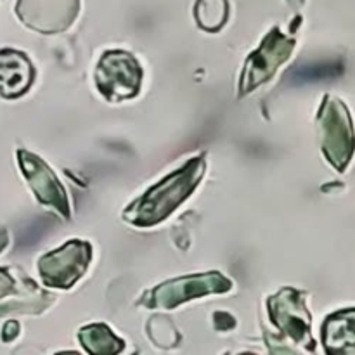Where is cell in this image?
Returning <instances> with one entry per match:
<instances>
[{"label": "cell", "mask_w": 355, "mask_h": 355, "mask_svg": "<svg viewBox=\"0 0 355 355\" xmlns=\"http://www.w3.org/2000/svg\"><path fill=\"white\" fill-rule=\"evenodd\" d=\"M203 159H194V162L187 163L184 168L166 177L162 184L153 187L148 194L135 201L125 211V218L128 222H134L135 225H142V227L163 220L193 193L203 175Z\"/></svg>", "instance_id": "6da1fadb"}, {"label": "cell", "mask_w": 355, "mask_h": 355, "mask_svg": "<svg viewBox=\"0 0 355 355\" xmlns=\"http://www.w3.org/2000/svg\"><path fill=\"white\" fill-rule=\"evenodd\" d=\"M97 87L111 101L127 99L137 94L141 69L130 54L111 51L103 55L97 68Z\"/></svg>", "instance_id": "7a4b0ae2"}, {"label": "cell", "mask_w": 355, "mask_h": 355, "mask_svg": "<svg viewBox=\"0 0 355 355\" xmlns=\"http://www.w3.org/2000/svg\"><path fill=\"white\" fill-rule=\"evenodd\" d=\"M90 260L87 243L71 241L58 252L40 260V276L45 284L54 288H69L83 274Z\"/></svg>", "instance_id": "3957f363"}, {"label": "cell", "mask_w": 355, "mask_h": 355, "mask_svg": "<svg viewBox=\"0 0 355 355\" xmlns=\"http://www.w3.org/2000/svg\"><path fill=\"white\" fill-rule=\"evenodd\" d=\"M322 144L324 153L336 168H343L352 155V130L350 118L343 104L338 101L326 99L321 113Z\"/></svg>", "instance_id": "277c9868"}, {"label": "cell", "mask_w": 355, "mask_h": 355, "mask_svg": "<svg viewBox=\"0 0 355 355\" xmlns=\"http://www.w3.org/2000/svg\"><path fill=\"white\" fill-rule=\"evenodd\" d=\"M291 49H293V42L286 40V37H283L279 31L274 30L272 33H269L262 47L246 62V68L243 71L241 92H248L259 83L266 82L276 71L277 66L286 61Z\"/></svg>", "instance_id": "5b68a950"}, {"label": "cell", "mask_w": 355, "mask_h": 355, "mask_svg": "<svg viewBox=\"0 0 355 355\" xmlns=\"http://www.w3.org/2000/svg\"><path fill=\"white\" fill-rule=\"evenodd\" d=\"M231 288L225 277L220 274H207V276L182 277V279L170 281L162 284L151 295V305L158 307H173V305L186 302L187 298L201 297L211 291H227Z\"/></svg>", "instance_id": "8992f818"}, {"label": "cell", "mask_w": 355, "mask_h": 355, "mask_svg": "<svg viewBox=\"0 0 355 355\" xmlns=\"http://www.w3.org/2000/svg\"><path fill=\"white\" fill-rule=\"evenodd\" d=\"M270 314L279 329L297 342H305L312 345L309 335V314L300 300V295L293 290H284L274 298H270Z\"/></svg>", "instance_id": "52a82bcc"}, {"label": "cell", "mask_w": 355, "mask_h": 355, "mask_svg": "<svg viewBox=\"0 0 355 355\" xmlns=\"http://www.w3.org/2000/svg\"><path fill=\"white\" fill-rule=\"evenodd\" d=\"M19 162L21 170L24 175L30 180L31 187H33L35 194L38 200L45 205H52L58 208L61 214H68V207H66V196L62 193L61 184L55 180L54 173L45 166L44 162H40L35 156L28 155L26 151H19Z\"/></svg>", "instance_id": "ba28073f"}, {"label": "cell", "mask_w": 355, "mask_h": 355, "mask_svg": "<svg viewBox=\"0 0 355 355\" xmlns=\"http://www.w3.org/2000/svg\"><path fill=\"white\" fill-rule=\"evenodd\" d=\"M31 66L16 51H0V96L17 97L30 87Z\"/></svg>", "instance_id": "9c48e42d"}, {"label": "cell", "mask_w": 355, "mask_h": 355, "mask_svg": "<svg viewBox=\"0 0 355 355\" xmlns=\"http://www.w3.org/2000/svg\"><path fill=\"white\" fill-rule=\"evenodd\" d=\"M354 311L331 315L324 324V343L329 354H354Z\"/></svg>", "instance_id": "30bf717a"}, {"label": "cell", "mask_w": 355, "mask_h": 355, "mask_svg": "<svg viewBox=\"0 0 355 355\" xmlns=\"http://www.w3.org/2000/svg\"><path fill=\"white\" fill-rule=\"evenodd\" d=\"M80 340L90 354H114L121 350V340H118L107 326H87L80 331Z\"/></svg>", "instance_id": "8fae6325"}, {"label": "cell", "mask_w": 355, "mask_h": 355, "mask_svg": "<svg viewBox=\"0 0 355 355\" xmlns=\"http://www.w3.org/2000/svg\"><path fill=\"white\" fill-rule=\"evenodd\" d=\"M196 17L198 23L207 30H218L227 17V2L225 0H198Z\"/></svg>", "instance_id": "7c38bea8"}, {"label": "cell", "mask_w": 355, "mask_h": 355, "mask_svg": "<svg viewBox=\"0 0 355 355\" xmlns=\"http://www.w3.org/2000/svg\"><path fill=\"white\" fill-rule=\"evenodd\" d=\"M335 68V66L321 64V66H302V68H297L291 71L290 78L295 80V82H318V80L324 78V76L329 75V71Z\"/></svg>", "instance_id": "4fadbf2b"}, {"label": "cell", "mask_w": 355, "mask_h": 355, "mask_svg": "<svg viewBox=\"0 0 355 355\" xmlns=\"http://www.w3.org/2000/svg\"><path fill=\"white\" fill-rule=\"evenodd\" d=\"M10 288H12V281H10V277L3 270H0V297L9 293Z\"/></svg>", "instance_id": "5bb4252c"}]
</instances>
